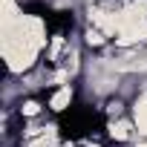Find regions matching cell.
I'll return each mask as SVG.
<instances>
[{
  "mask_svg": "<svg viewBox=\"0 0 147 147\" xmlns=\"http://www.w3.org/2000/svg\"><path fill=\"white\" fill-rule=\"evenodd\" d=\"M49 29L43 18L20 12L12 20H3V58L9 75H26L38 69L40 55H46L49 46Z\"/></svg>",
  "mask_w": 147,
  "mask_h": 147,
  "instance_id": "cell-1",
  "label": "cell"
},
{
  "mask_svg": "<svg viewBox=\"0 0 147 147\" xmlns=\"http://www.w3.org/2000/svg\"><path fill=\"white\" fill-rule=\"evenodd\" d=\"M72 101H75V87L72 84H61V87H52L46 92V110L55 113V115L66 113L72 107Z\"/></svg>",
  "mask_w": 147,
  "mask_h": 147,
  "instance_id": "cell-2",
  "label": "cell"
},
{
  "mask_svg": "<svg viewBox=\"0 0 147 147\" xmlns=\"http://www.w3.org/2000/svg\"><path fill=\"white\" fill-rule=\"evenodd\" d=\"M130 118H133V124H136L138 138H147V87L136 95V101H133V107H130Z\"/></svg>",
  "mask_w": 147,
  "mask_h": 147,
  "instance_id": "cell-3",
  "label": "cell"
},
{
  "mask_svg": "<svg viewBox=\"0 0 147 147\" xmlns=\"http://www.w3.org/2000/svg\"><path fill=\"white\" fill-rule=\"evenodd\" d=\"M78 147H101L98 141H84V144H78Z\"/></svg>",
  "mask_w": 147,
  "mask_h": 147,
  "instance_id": "cell-4",
  "label": "cell"
},
{
  "mask_svg": "<svg viewBox=\"0 0 147 147\" xmlns=\"http://www.w3.org/2000/svg\"><path fill=\"white\" fill-rule=\"evenodd\" d=\"M133 147H147V138H138V141H136Z\"/></svg>",
  "mask_w": 147,
  "mask_h": 147,
  "instance_id": "cell-5",
  "label": "cell"
}]
</instances>
